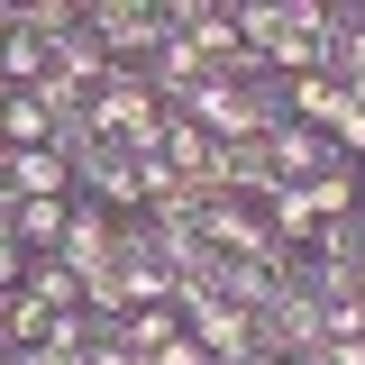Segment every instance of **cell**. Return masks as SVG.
I'll return each instance as SVG.
<instances>
[{
    "mask_svg": "<svg viewBox=\"0 0 365 365\" xmlns=\"http://www.w3.org/2000/svg\"><path fill=\"white\" fill-rule=\"evenodd\" d=\"M83 28L101 37L110 73H146V55L174 37L165 28V0H83Z\"/></svg>",
    "mask_w": 365,
    "mask_h": 365,
    "instance_id": "1",
    "label": "cell"
},
{
    "mask_svg": "<svg viewBox=\"0 0 365 365\" xmlns=\"http://www.w3.org/2000/svg\"><path fill=\"white\" fill-rule=\"evenodd\" d=\"M256 347H274L283 365H302V356H319L329 347V311H319L311 292L292 283V292H274L265 311H256Z\"/></svg>",
    "mask_w": 365,
    "mask_h": 365,
    "instance_id": "2",
    "label": "cell"
},
{
    "mask_svg": "<svg viewBox=\"0 0 365 365\" xmlns=\"http://www.w3.org/2000/svg\"><path fill=\"white\" fill-rule=\"evenodd\" d=\"M55 265L73 274V283H110L119 274V220H101L91 201L64 210V237H55Z\"/></svg>",
    "mask_w": 365,
    "mask_h": 365,
    "instance_id": "3",
    "label": "cell"
},
{
    "mask_svg": "<svg viewBox=\"0 0 365 365\" xmlns=\"http://www.w3.org/2000/svg\"><path fill=\"white\" fill-rule=\"evenodd\" d=\"M0 192L9 201H73V174L46 146H0Z\"/></svg>",
    "mask_w": 365,
    "mask_h": 365,
    "instance_id": "4",
    "label": "cell"
},
{
    "mask_svg": "<svg viewBox=\"0 0 365 365\" xmlns=\"http://www.w3.org/2000/svg\"><path fill=\"white\" fill-rule=\"evenodd\" d=\"M192 237H201L210 256H256V265H265V256H274V237H265V220H256L247 201H210V210L192 220Z\"/></svg>",
    "mask_w": 365,
    "mask_h": 365,
    "instance_id": "5",
    "label": "cell"
},
{
    "mask_svg": "<svg viewBox=\"0 0 365 365\" xmlns=\"http://www.w3.org/2000/svg\"><path fill=\"white\" fill-rule=\"evenodd\" d=\"M201 83H210V55H201L192 37H165L155 55H146V91H155L165 110H174L182 91H201Z\"/></svg>",
    "mask_w": 365,
    "mask_h": 365,
    "instance_id": "6",
    "label": "cell"
},
{
    "mask_svg": "<svg viewBox=\"0 0 365 365\" xmlns=\"http://www.w3.org/2000/svg\"><path fill=\"white\" fill-rule=\"evenodd\" d=\"M265 146V165H274V182H311L319 165H329V137L319 128H302V119H283L274 137H256Z\"/></svg>",
    "mask_w": 365,
    "mask_h": 365,
    "instance_id": "7",
    "label": "cell"
},
{
    "mask_svg": "<svg viewBox=\"0 0 365 365\" xmlns=\"http://www.w3.org/2000/svg\"><path fill=\"white\" fill-rule=\"evenodd\" d=\"M302 201H311L319 220H356V201H365V165H347V155L329 146V165L302 182Z\"/></svg>",
    "mask_w": 365,
    "mask_h": 365,
    "instance_id": "8",
    "label": "cell"
},
{
    "mask_svg": "<svg viewBox=\"0 0 365 365\" xmlns=\"http://www.w3.org/2000/svg\"><path fill=\"white\" fill-rule=\"evenodd\" d=\"M46 73H55V83H73V91H101V83H110V55H101L91 28H73V37L46 46Z\"/></svg>",
    "mask_w": 365,
    "mask_h": 365,
    "instance_id": "9",
    "label": "cell"
},
{
    "mask_svg": "<svg viewBox=\"0 0 365 365\" xmlns=\"http://www.w3.org/2000/svg\"><path fill=\"white\" fill-rule=\"evenodd\" d=\"M110 338H119L137 365H155V356H165V347L182 338V319H174V302H146V311H128L119 329H110Z\"/></svg>",
    "mask_w": 365,
    "mask_h": 365,
    "instance_id": "10",
    "label": "cell"
},
{
    "mask_svg": "<svg viewBox=\"0 0 365 365\" xmlns=\"http://www.w3.org/2000/svg\"><path fill=\"white\" fill-rule=\"evenodd\" d=\"M19 292H28V302H37L46 319H64V311H83V283H73V274L55 265V256H28V283H19Z\"/></svg>",
    "mask_w": 365,
    "mask_h": 365,
    "instance_id": "11",
    "label": "cell"
},
{
    "mask_svg": "<svg viewBox=\"0 0 365 365\" xmlns=\"http://www.w3.org/2000/svg\"><path fill=\"white\" fill-rule=\"evenodd\" d=\"M64 210H73V201H19V220H9L19 256H55V237H64Z\"/></svg>",
    "mask_w": 365,
    "mask_h": 365,
    "instance_id": "12",
    "label": "cell"
},
{
    "mask_svg": "<svg viewBox=\"0 0 365 365\" xmlns=\"http://www.w3.org/2000/svg\"><path fill=\"white\" fill-rule=\"evenodd\" d=\"M73 28H83V0H19V37L55 46V37H73Z\"/></svg>",
    "mask_w": 365,
    "mask_h": 365,
    "instance_id": "13",
    "label": "cell"
},
{
    "mask_svg": "<svg viewBox=\"0 0 365 365\" xmlns=\"http://www.w3.org/2000/svg\"><path fill=\"white\" fill-rule=\"evenodd\" d=\"M228 19H237V46H256V64H265V46L283 37V0H228Z\"/></svg>",
    "mask_w": 365,
    "mask_h": 365,
    "instance_id": "14",
    "label": "cell"
},
{
    "mask_svg": "<svg viewBox=\"0 0 365 365\" xmlns=\"http://www.w3.org/2000/svg\"><path fill=\"white\" fill-rule=\"evenodd\" d=\"M55 137V119H46L37 91H9V119H0V146H46Z\"/></svg>",
    "mask_w": 365,
    "mask_h": 365,
    "instance_id": "15",
    "label": "cell"
},
{
    "mask_svg": "<svg viewBox=\"0 0 365 365\" xmlns=\"http://www.w3.org/2000/svg\"><path fill=\"white\" fill-rule=\"evenodd\" d=\"M46 329H55V319H46L28 292H9V347H46Z\"/></svg>",
    "mask_w": 365,
    "mask_h": 365,
    "instance_id": "16",
    "label": "cell"
},
{
    "mask_svg": "<svg viewBox=\"0 0 365 365\" xmlns=\"http://www.w3.org/2000/svg\"><path fill=\"white\" fill-rule=\"evenodd\" d=\"M319 365H365V338H329V347H319Z\"/></svg>",
    "mask_w": 365,
    "mask_h": 365,
    "instance_id": "17",
    "label": "cell"
},
{
    "mask_svg": "<svg viewBox=\"0 0 365 365\" xmlns=\"http://www.w3.org/2000/svg\"><path fill=\"white\" fill-rule=\"evenodd\" d=\"M91 365H137V356L119 347V338H101V347H91Z\"/></svg>",
    "mask_w": 365,
    "mask_h": 365,
    "instance_id": "18",
    "label": "cell"
},
{
    "mask_svg": "<svg viewBox=\"0 0 365 365\" xmlns=\"http://www.w3.org/2000/svg\"><path fill=\"white\" fill-rule=\"evenodd\" d=\"M247 365H283V356H274V347H247Z\"/></svg>",
    "mask_w": 365,
    "mask_h": 365,
    "instance_id": "19",
    "label": "cell"
},
{
    "mask_svg": "<svg viewBox=\"0 0 365 365\" xmlns=\"http://www.w3.org/2000/svg\"><path fill=\"white\" fill-rule=\"evenodd\" d=\"M356 302H365V247H356Z\"/></svg>",
    "mask_w": 365,
    "mask_h": 365,
    "instance_id": "20",
    "label": "cell"
},
{
    "mask_svg": "<svg viewBox=\"0 0 365 365\" xmlns=\"http://www.w3.org/2000/svg\"><path fill=\"white\" fill-rule=\"evenodd\" d=\"M0 119H9V91H0Z\"/></svg>",
    "mask_w": 365,
    "mask_h": 365,
    "instance_id": "21",
    "label": "cell"
},
{
    "mask_svg": "<svg viewBox=\"0 0 365 365\" xmlns=\"http://www.w3.org/2000/svg\"><path fill=\"white\" fill-rule=\"evenodd\" d=\"M302 365H319V356H302Z\"/></svg>",
    "mask_w": 365,
    "mask_h": 365,
    "instance_id": "22",
    "label": "cell"
}]
</instances>
